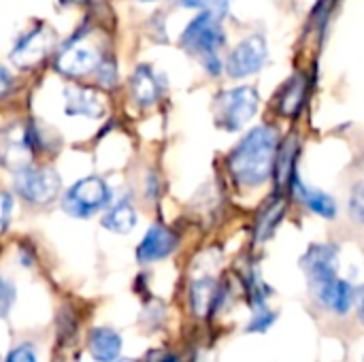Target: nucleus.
<instances>
[{"mask_svg":"<svg viewBox=\"0 0 364 362\" xmlns=\"http://www.w3.org/2000/svg\"><path fill=\"white\" fill-rule=\"evenodd\" d=\"M100 51L79 32L55 53V70L66 77H83L100 64Z\"/></svg>","mask_w":364,"mask_h":362,"instance_id":"nucleus-6","label":"nucleus"},{"mask_svg":"<svg viewBox=\"0 0 364 362\" xmlns=\"http://www.w3.org/2000/svg\"><path fill=\"white\" fill-rule=\"evenodd\" d=\"M301 267L307 273L311 288L320 290L322 286L337 280V267H339L337 250L333 245H311L303 256Z\"/></svg>","mask_w":364,"mask_h":362,"instance_id":"nucleus-10","label":"nucleus"},{"mask_svg":"<svg viewBox=\"0 0 364 362\" xmlns=\"http://www.w3.org/2000/svg\"><path fill=\"white\" fill-rule=\"evenodd\" d=\"M277 145L279 137L273 126L262 124L252 128L228 156V169L232 177L245 188L262 186L273 175Z\"/></svg>","mask_w":364,"mask_h":362,"instance_id":"nucleus-1","label":"nucleus"},{"mask_svg":"<svg viewBox=\"0 0 364 362\" xmlns=\"http://www.w3.org/2000/svg\"><path fill=\"white\" fill-rule=\"evenodd\" d=\"M11 213H13V196L9 192H0V233L9 228Z\"/></svg>","mask_w":364,"mask_h":362,"instance_id":"nucleus-26","label":"nucleus"},{"mask_svg":"<svg viewBox=\"0 0 364 362\" xmlns=\"http://www.w3.org/2000/svg\"><path fill=\"white\" fill-rule=\"evenodd\" d=\"M224 43L226 38H224V28L220 19L205 11L198 17H194L181 34L183 49L190 55L198 58L205 70L213 77H218L224 70V64L220 58V49L224 47Z\"/></svg>","mask_w":364,"mask_h":362,"instance_id":"nucleus-2","label":"nucleus"},{"mask_svg":"<svg viewBox=\"0 0 364 362\" xmlns=\"http://www.w3.org/2000/svg\"><path fill=\"white\" fill-rule=\"evenodd\" d=\"M130 90H132V96L139 107H151L162 96V83L149 64L136 66V70L132 73V79H130Z\"/></svg>","mask_w":364,"mask_h":362,"instance_id":"nucleus-13","label":"nucleus"},{"mask_svg":"<svg viewBox=\"0 0 364 362\" xmlns=\"http://www.w3.org/2000/svg\"><path fill=\"white\" fill-rule=\"evenodd\" d=\"M179 6H186V9H200L205 13H211L215 17H222L228 13V6H230V0H175Z\"/></svg>","mask_w":364,"mask_h":362,"instance_id":"nucleus-22","label":"nucleus"},{"mask_svg":"<svg viewBox=\"0 0 364 362\" xmlns=\"http://www.w3.org/2000/svg\"><path fill=\"white\" fill-rule=\"evenodd\" d=\"M87 350L98 362H113L122 354V339L111 329H94L87 337Z\"/></svg>","mask_w":364,"mask_h":362,"instance_id":"nucleus-15","label":"nucleus"},{"mask_svg":"<svg viewBox=\"0 0 364 362\" xmlns=\"http://www.w3.org/2000/svg\"><path fill=\"white\" fill-rule=\"evenodd\" d=\"M60 2H62V4H75L77 0H60Z\"/></svg>","mask_w":364,"mask_h":362,"instance_id":"nucleus-31","label":"nucleus"},{"mask_svg":"<svg viewBox=\"0 0 364 362\" xmlns=\"http://www.w3.org/2000/svg\"><path fill=\"white\" fill-rule=\"evenodd\" d=\"M36 134L28 124H11L0 134V164L13 173L28 166L34 156Z\"/></svg>","mask_w":364,"mask_h":362,"instance_id":"nucleus-7","label":"nucleus"},{"mask_svg":"<svg viewBox=\"0 0 364 362\" xmlns=\"http://www.w3.org/2000/svg\"><path fill=\"white\" fill-rule=\"evenodd\" d=\"M11 87H13V77L6 68L0 66V96H4Z\"/></svg>","mask_w":364,"mask_h":362,"instance_id":"nucleus-30","label":"nucleus"},{"mask_svg":"<svg viewBox=\"0 0 364 362\" xmlns=\"http://www.w3.org/2000/svg\"><path fill=\"white\" fill-rule=\"evenodd\" d=\"M15 303V288L11 282L0 277V316H6Z\"/></svg>","mask_w":364,"mask_h":362,"instance_id":"nucleus-23","label":"nucleus"},{"mask_svg":"<svg viewBox=\"0 0 364 362\" xmlns=\"http://www.w3.org/2000/svg\"><path fill=\"white\" fill-rule=\"evenodd\" d=\"M15 190L17 194L32 203V205H47L51 203L60 190H62V179L55 169L51 166H23L15 171Z\"/></svg>","mask_w":364,"mask_h":362,"instance_id":"nucleus-5","label":"nucleus"},{"mask_svg":"<svg viewBox=\"0 0 364 362\" xmlns=\"http://www.w3.org/2000/svg\"><path fill=\"white\" fill-rule=\"evenodd\" d=\"M119 362H136V361H119Z\"/></svg>","mask_w":364,"mask_h":362,"instance_id":"nucleus-33","label":"nucleus"},{"mask_svg":"<svg viewBox=\"0 0 364 362\" xmlns=\"http://www.w3.org/2000/svg\"><path fill=\"white\" fill-rule=\"evenodd\" d=\"M177 245H179V239L171 228H166L164 224H154L136 247V260L139 262L162 260L171 256L177 250Z\"/></svg>","mask_w":364,"mask_h":362,"instance_id":"nucleus-11","label":"nucleus"},{"mask_svg":"<svg viewBox=\"0 0 364 362\" xmlns=\"http://www.w3.org/2000/svg\"><path fill=\"white\" fill-rule=\"evenodd\" d=\"M305 90H307V79L305 75H294L286 87L282 90V96H279V111L284 115H296L303 107V100H305Z\"/></svg>","mask_w":364,"mask_h":362,"instance_id":"nucleus-20","label":"nucleus"},{"mask_svg":"<svg viewBox=\"0 0 364 362\" xmlns=\"http://www.w3.org/2000/svg\"><path fill=\"white\" fill-rule=\"evenodd\" d=\"M352 213L356 218V222H363V209H364V201H363V183L356 186L354 194H352Z\"/></svg>","mask_w":364,"mask_h":362,"instance_id":"nucleus-28","label":"nucleus"},{"mask_svg":"<svg viewBox=\"0 0 364 362\" xmlns=\"http://www.w3.org/2000/svg\"><path fill=\"white\" fill-rule=\"evenodd\" d=\"M139 2H154V0H139Z\"/></svg>","mask_w":364,"mask_h":362,"instance_id":"nucleus-32","label":"nucleus"},{"mask_svg":"<svg viewBox=\"0 0 364 362\" xmlns=\"http://www.w3.org/2000/svg\"><path fill=\"white\" fill-rule=\"evenodd\" d=\"M258 92L252 85H239L222 92L213 102L215 124L228 132L241 130L258 113Z\"/></svg>","mask_w":364,"mask_h":362,"instance_id":"nucleus-3","label":"nucleus"},{"mask_svg":"<svg viewBox=\"0 0 364 362\" xmlns=\"http://www.w3.org/2000/svg\"><path fill=\"white\" fill-rule=\"evenodd\" d=\"M53 43H55V34L49 26L41 23V26H34L28 34H23L17 45L13 47L11 51V62L17 66V68H23V70H30L34 66H38L53 49Z\"/></svg>","mask_w":364,"mask_h":362,"instance_id":"nucleus-8","label":"nucleus"},{"mask_svg":"<svg viewBox=\"0 0 364 362\" xmlns=\"http://www.w3.org/2000/svg\"><path fill=\"white\" fill-rule=\"evenodd\" d=\"M358 292H360V290H356L350 282H343V280H339V277L333 280L331 284L322 286L320 290H316V294H318V299L322 301V305L328 307V309H333V312L339 314V316L350 314L352 305L358 301Z\"/></svg>","mask_w":364,"mask_h":362,"instance_id":"nucleus-12","label":"nucleus"},{"mask_svg":"<svg viewBox=\"0 0 364 362\" xmlns=\"http://www.w3.org/2000/svg\"><path fill=\"white\" fill-rule=\"evenodd\" d=\"M220 292H218V284L211 277H203L192 282L190 288V303H192V312L198 318H207L213 312V305L218 303Z\"/></svg>","mask_w":364,"mask_h":362,"instance_id":"nucleus-18","label":"nucleus"},{"mask_svg":"<svg viewBox=\"0 0 364 362\" xmlns=\"http://www.w3.org/2000/svg\"><path fill=\"white\" fill-rule=\"evenodd\" d=\"M6 362H36V356L30 346H19L6 356Z\"/></svg>","mask_w":364,"mask_h":362,"instance_id":"nucleus-27","label":"nucleus"},{"mask_svg":"<svg viewBox=\"0 0 364 362\" xmlns=\"http://www.w3.org/2000/svg\"><path fill=\"white\" fill-rule=\"evenodd\" d=\"M267 55H269V47H267L264 36L252 34V36L243 38L228 53L224 70L230 77H235V79H241V77H247V75H256L264 66Z\"/></svg>","mask_w":364,"mask_h":362,"instance_id":"nucleus-9","label":"nucleus"},{"mask_svg":"<svg viewBox=\"0 0 364 362\" xmlns=\"http://www.w3.org/2000/svg\"><path fill=\"white\" fill-rule=\"evenodd\" d=\"M279 147V145H277ZM294 158H296V143L294 141H286L277 154H275V162H273V173H277V179L282 186H288L294 171Z\"/></svg>","mask_w":364,"mask_h":362,"instance_id":"nucleus-21","label":"nucleus"},{"mask_svg":"<svg viewBox=\"0 0 364 362\" xmlns=\"http://www.w3.org/2000/svg\"><path fill=\"white\" fill-rule=\"evenodd\" d=\"M290 186L294 188V192L301 196V201H303L314 213H318V215H322V218H328V220H333V218L337 215V203H335V198L328 196V194L322 192V190L303 186V181L296 177V173L292 175Z\"/></svg>","mask_w":364,"mask_h":362,"instance_id":"nucleus-17","label":"nucleus"},{"mask_svg":"<svg viewBox=\"0 0 364 362\" xmlns=\"http://www.w3.org/2000/svg\"><path fill=\"white\" fill-rule=\"evenodd\" d=\"M143 362H177V356L168 350H149Z\"/></svg>","mask_w":364,"mask_h":362,"instance_id":"nucleus-29","label":"nucleus"},{"mask_svg":"<svg viewBox=\"0 0 364 362\" xmlns=\"http://www.w3.org/2000/svg\"><path fill=\"white\" fill-rule=\"evenodd\" d=\"M0 362H2V361H0Z\"/></svg>","mask_w":364,"mask_h":362,"instance_id":"nucleus-34","label":"nucleus"},{"mask_svg":"<svg viewBox=\"0 0 364 362\" xmlns=\"http://www.w3.org/2000/svg\"><path fill=\"white\" fill-rule=\"evenodd\" d=\"M273 322H275V314L269 312L267 307H260L258 314H256V318H254L252 324L247 326V331H250V333H262V331H267Z\"/></svg>","mask_w":364,"mask_h":362,"instance_id":"nucleus-24","label":"nucleus"},{"mask_svg":"<svg viewBox=\"0 0 364 362\" xmlns=\"http://www.w3.org/2000/svg\"><path fill=\"white\" fill-rule=\"evenodd\" d=\"M286 213V198L279 194V196H273L258 213L256 218V226H254V241L256 243H264L269 237H273L275 228L279 226L282 218Z\"/></svg>","mask_w":364,"mask_h":362,"instance_id":"nucleus-16","label":"nucleus"},{"mask_svg":"<svg viewBox=\"0 0 364 362\" xmlns=\"http://www.w3.org/2000/svg\"><path fill=\"white\" fill-rule=\"evenodd\" d=\"M111 203V188L102 177H83L70 186L62 198V209L73 218H92Z\"/></svg>","mask_w":364,"mask_h":362,"instance_id":"nucleus-4","label":"nucleus"},{"mask_svg":"<svg viewBox=\"0 0 364 362\" xmlns=\"http://www.w3.org/2000/svg\"><path fill=\"white\" fill-rule=\"evenodd\" d=\"M96 70H98V81L102 83V85H107V87H111V85H115V81H117V73H115V64L113 62H109V60H100V64L96 66Z\"/></svg>","mask_w":364,"mask_h":362,"instance_id":"nucleus-25","label":"nucleus"},{"mask_svg":"<svg viewBox=\"0 0 364 362\" xmlns=\"http://www.w3.org/2000/svg\"><path fill=\"white\" fill-rule=\"evenodd\" d=\"M66 113L68 115H83V117H100L105 113V100L92 87H66Z\"/></svg>","mask_w":364,"mask_h":362,"instance_id":"nucleus-14","label":"nucleus"},{"mask_svg":"<svg viewBox=\"0 0 364 362\" xmlns=\"http://www.w3.org/2000/svg\"><path fill=\"white\" fill-rule=\"evenodd\" d=\"M102 226L111 233L117 235H128L134 230L136 226V211L132 207L130 201H119L113 207L107 209L105 218H102Z\"/></svg>","mask_w":364,"mask_h":362,"instance_id":"nucleus-19","label":"nucleus"}]
</instances>
